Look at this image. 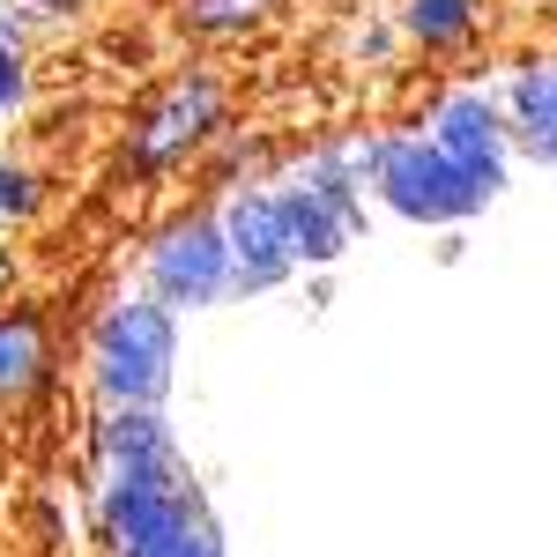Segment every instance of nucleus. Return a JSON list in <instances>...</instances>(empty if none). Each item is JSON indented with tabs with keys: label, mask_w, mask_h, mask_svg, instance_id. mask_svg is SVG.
I'll use <instances>...</instances> for the list:
<instances>
[{
	"label": "nucleus",
	"mask_w": 557,
	"mask_h": 557,
	"mask_svg": "<svg viewBox=\"0 0 557 557\" xmlns=\"http://www.w3.org/2000/svg\"><path fill=\"white\" fill-rule=\"evenodd\" d=\"M172 364H178V312L157 305L149 290L120 298L97 320V343H89V386L112 401V409H164L172 394Z\"/></svg>",
	"instance_id": "nucleus-1"
},
{
	"label": "nucleus",
	"mask_w": 557,
	"mask_h": 557,
	"mask_svg": "<svg viewBox=\"0 0 557 557\" xmlns=\"http://www.w3.org/2000/svg\"><path fill=\"white\" fill-rule=\"evenodd\" d=\"M357 172L380 186V201L401 215V223H475V215L498 201V194L475 186L431 134H380V141H364V149H357Z\"/></svg>",
	"instance_id": "nucleus-2"
},
{
	"label": "nucleus",
	"mask_w": 557,
	"mask_h": 557,
	"mask_svg": "<svg viewBox=\"0 0 557 557\" xmlns=\"http://www.w3.org/2000/svg\"><path fill=\"white\" fill-rule=\"evenodd\" d=\"M201 513L209 506H201V483L186 475V461H172V469H104V483H97V520L112 535V557H157Z\"/></svg>",
	"instance_id": "nucleus-3"
},
{
	"label": "nucleus",
	"mask_w": 557,
	"mask_h": 557,
	"mask_svg": "<svg viewBox=\"0 0 557 557\" xmlns=\"http://www.w3.org/2000/svg\"><path fill=\"white\" fill-rule=\"evenodd\" d=\"M141 283L149 298L172 305V312H201V305H223L238 290V268H231V238H223V215L194 209L164 223L141 253Z\"/></svg>",
	"instance_id": "nucleus-4"
},
{
	"label": "nucleus",
	"mask_w": 557,
	"mask_h": 557,
	"mask_svg": "<svg viewBox=\"0 0 557 557\" xmlns=\"http://www.w3.org/2000/svg\"><path fill=\"white\" fill-rule=\"evenodd\" d=\"M215 120H223V75L194 67V75H178V83L157 97V112L134 127L127 164L134 172H172L178 157H194V149L215 134Z\"/></svg>",
	"instance_id": "nucleus-5"
},
{
	"label": "nucleus",
	"mask_w": 557,
	"mask_h": 557,
	"mask_svg": "<svg viewBox=\"0 0 557 557\" xmlns=\"http://www.w3.org/2000/svg\"><path fill=\"white\" fill-rule=\"evenodd\" d=\"M223 238H231V268H238V290H283L290 275H298V253H290V223H283V201L275 194H231L223 201Z\"/></svg>",
	"instance_id": "nucleus-6"
},
{
	"label": "nucleus",
	"mask_w": 557,
	"mask_h": 557,
	"mask_svg": "<svg viewBox=\"0 0 557 557\" xmlns=\"http://www.w3.org/2000/svg\"><path fill=\"white\" fill-rule=\"evenodd\" d=\"M431 141L475 178V186H506V164H513V127H506V112L491 104V97H475V89H454V97H438L431 104Z\"/></svg>",
	"instance_id": "nucleus-7"
},
{
	"label": "nucleus",
	"mask_w": 557,
	"mask_h": 557,
	"mask_svg": "<svg viewBox=\"0 0 557 557\" xmlns=\"http://www.w3.org/2000/svg\"><path fill=\"white\" fill-rule=\"evenodd\" d=\"M275 201H283V223H290L298 268L343 260V246L364 231V201H327V194H312V186H275Z\"/></svg>",
	"instance_id": "nucleus-8"
},
{
	"label": "nucleus",
	"mask_w": 557,
	"mask_h": 557,
	"mask_svg": "<svg viewBox=\"0 0 557 557\" xmlns=\"http://www.w3.org/2000/svg\"><path fill=\"white\" fill-rule=\"evenodd\" d=\"M178 446L164 409H112L97 424V469H172Z\"/></svg>",
	"instance_id": "nucleus-9"
},
{
	"label": "nucleus",
	"mask_w": 557,
	"mask_h": 557,
	"mask_svg": "<svg viewBox=\"0 0 557 557\" xmlns=\"http://www.w3.org/2000/svg\"><path fill=\"white\" fill-rule=\"evenodd\" d=\"M45 386V320L38 312H0V409L30 401Z\"/></svg>",
	"instance_id": "nucleus-10"
},
{
	"label": "nucleus",
	"mask_w": 557,
	"mask_h": 557,
	"mask_svg": "<svg viewBox=\"0 0 557 557\" xmlns=\"http://www.w3.org/2000/svg\"><path fill=\"white\" fill-rule=\"evenodd\" d=\"M475 23H483V0H409L401 8V30L417 45H461L475 38Z\"/></svg>",
	"instance_id": "nucleus-11"
},
{
	"label": "nucleus",
	"mask_w": 557,
	"mask_h": 557,
	"mask_svg": "<svg viewBox=\"0 0 557 557\" xmlns=\"http://www.w3.org/2000/svg\"><path fill=\"white\" fill-rule=\"evenodd\" d=\"M268 15H275V0H186V30H209V38L253 30Z\"/></svg>",
	"instance_id": "nucleus-12"
},
{
	"label": "nucleus",
	"mask_w": 557,
	"mask_h": 557,
	"mask_svg": "<svg viewBox=\"0 0 557 557\" xmlns=\"http://www.w3.org/2000/svg\"><path fill=\"white\" fill-rule=\"evenodd\" d=\"M45 201V178L23 172V164H0V215H38Z\"/></svg>",
	"instance_id": "nucleus-13"
},
{
	"label": "nucleus",
	"mask_w": 557,
	"mask_h": 557,
	"mask_svg": "<svg viewBox=\"0 0 557 557\" xmlns=\"http://www.w3.org/2000/svg\"><path fill=\"white\" fill-rule=\"evenodd\" d=\"M157 557H223V528H215V513H201L178 543H164Z\"/></svg>",
	"instance_id": "nucleus-14"
},
{
	"label": "nucleus",
	"mask_w": 557,
	"mask_h": 557,
	"mask_svg": "<svg viewBox=\"0 0 557 557\" xmlns=\"http://www.w3.org/2000/svg\"><path fill=\"white\" fill-rule=\"evenodd\" d=\"M30 97V67H23V45H0V112H15Z\"/></svg>",
	"instance_id": "nucleus-15"
},
{
	"label": "nucleus",
	"mask_w": 557,
	"mask_h": 557,
	"mask_svg": "<svg viewBox=\"0 0 557 557\" xmlns=\"http://www.w3.org/2000/svg\"><path fill=\"white\" fill-rule=\"evenodd\" d=\"M0 8H8V0H0Z\"/></svg>",
	"instance_id": "nucleus-16"
}]
</instances>
